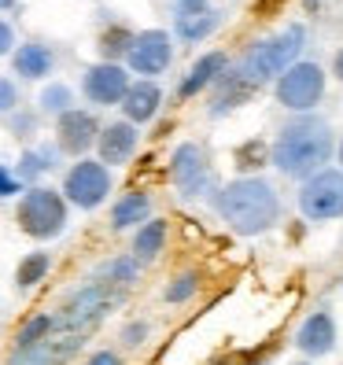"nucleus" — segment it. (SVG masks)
Instances as JSON below:
<instances>
[{
  "label": "nucleus",
  "instance_id": "obj_20",
  "mask_svg": "<svg viewBox=\"0 0 343 365\" xmlns=\"http://www.w3.org/2000/svg\"><path fill=\"white\" fill-rule=\"evenodd\" d=\"M148 218H152V196H148V192H140V188L122 192V196L111 203V229H115V232L140 229Z\"/></svg>",
  "mask_w": 343,
  "mask_h": 365
},
{
  "label": "nucleus",
  "instance_id": "obj_33",
  "mask_svg": "<svg viewBox=\"0 0 343 365\" xmlns=\"http://www.w3.org/2000/svg\"><path fill=\"white\" fill-rule=\"evenodd\" d=\"M34 122H37V115H11V133L15 137H30Z\"/></svg>",
  "mask_w": 343,
  "mask_h": 365
},
{
  "label": "nucleus",
  "instance_id": "obj_34",
  "mask_svg": "<svg viewBox=\"0 0 343 365\" xmlns=\"http://www.w3.org/2000/svg\"><path fill=\"white\" fill-rule=\"evenodd\" d=\"M85 365H122V358H118V351H93L89 358H85Z\"/></svg>",
  "mask_w": 343,
  "mask_h": 365
},
{
  "label": "nucleus",
  "instance_id": "obj_3",
  "mask_svg": "<svg viewBox=\"0 0 343 365\" xmlns=\"http://www.w3.org/2000/svg\"><path fill=\"white\" fill-rule=\"evenodd\" d=\"M303 48H307V26L292 23L285 30H277L273 37H266V41H255V45L237 59L232 74H237L240 81H247L251 89H259V85L277 81L292 63L303 59Z\"/></svg>",
  "mask_w": 343,
  "mask_h": 365
},
{
  "label": "nucleus",
  "instance_id": "obj_9",
  "mask_svg": "<svg viewBox=\"0 0 343 365\" xmlns=\"http://www.w3.org/2000/svg\"><path fill=\"white\" fill-rule=\"evenodd\" d=\"M170 63H174V34L152 26L133 34V45L126 52L122 67L130 74H144L148 81H155V74L170 71Z\"/></svg>",
  "mask_w": 343,
  "mask_h": 365
},
{
  "label": "nucleus",
  "instance_id": "obj_35",
  "mask_svg": "<svg viewBox=\"0 0 343 365\" xmlns=\"http://www.w3.org/2000/svg\"><path fill=\"white\" fill-rule=\"evenodd\" d=\"M332 74H336V78L343 81V48H339V52L332 56Z\"/></svg>",
  "mask_w": 343,
  "mask_h": 365
},
{
  "label": "nucleus",
  "instance_id": "obj_6",
  "mask_svg": "<svg viewBox=\"0 0 343 365\" xmlns=\"http://www.w3.org/2000/svg\"><path fill=\"white\" fill-rule=\"evenodd\" d=\"M325 85H329V78L314 59H299L273 81V93H277V103H281L285 111L310 115L321 103V96H325Z\"/></svg>",
  "mask_w": 343,
  "mask_h": 365
},
{
  "label": "nucleus",
  "instance_id": "obj_37",
  "mask_svg": "<svg viewBox=\"0 0 343 365\" xmlns=\"http://www.w3.org/2000/svg\"><path fill=\"white\" fill-rule=\"evenodd\" d=\"M336 159H339V166H336V170H343V140L336 144Z\"/></svg>",
  "mask_w": 343,
  "mask_h": 365
},
{
  "label": "nucleus",
  "instance_id": "obj_10",
  "mask_svg": "<svg viewBox=\"0 0 343 365\" xmlns=\"http://www.w3.org/2000/svg\"><path fill=\"white\" fill-rule=\"evenodd\" d=\"M96 137H100V118L85 107H71L56 118V148L59 155H74V159H85L89 148H96Z\"/></svg>",
  "mask_w": 343,
  "mask_h": 365
},
{
  "label": "nucleus",
  "instance_id": "obj_7",
  "mask_svg": "<svg viewBox=\"0 0 343 365\" xmlns=\"http://www.w3.org/2000/svg\"><path fill=\"white\" fill-rule=\"evenodd\" d=\"M299 210L307 222H336L343 218V170H317L299 181Z\"/></svg>",
  "mask_w": 343,
  "mask_h": 365
},
{
  "label": "nucleus",
  "instance_id": "obj_38",
  "mask_svg": "<svg viewBox=\"0 0 343 365\" xmlns=\"http://www.w3.org/2000/svg\"><path fill=\"white\" fill-rule=\"evenodd\" d=\"M295 365H310V361H295Z\"/></svg>",
  "mask_w": 343,
  "mask_h": 365
},
{
  "label": "nucleus",
  "instance_id": "obj_15",
  "mask_svg": "<svg viewBox=\"0 0 343 365\" xmlns=\"http://www.w3.org/2000/svg\"><path fill=\"white\" fill-rule=\"evenodd\" d=\"M11 71L23 81H45L56 71V52L45 41H23L11 52Z\"/></svg>",
  "mask_w": 343,
  "mask_h": 365
},
{
  "label": "nucleus",
  "instance_id": "obj_21",
  "mask_svg": "<svg viewBox=\"0 0 343 365\" xmlns=\"http://www.w3.org/2000/svg\"><path fill=\"white\" fill-rule=\"evenodd\" d=\"M222 23H225V15H222L218 8H207V11L192 15V19H178V23H174V34L185 41V45H200V41H207Z\"/></svg>",
  "mask_w": 343,
  "mask_h": 365
},
{
  "label": "nucleus",
  "instance_id": "obj_32",
  "mask_svg": "<svg viewBox=\"0 0 343 365\" xmlns=\"http://www.w3.org/2000/svg\"><path fill=\"white\" fill-rule=\"evenodd\" d=\"M0 196H23V185L11 178L8 166H0Z\"/></svg>",
  "mask_w": 343,
  "mask_h": 365
},
{
  "label": "nucleus",
  "instance_id": "obj_13",
  "mask_svg": "<svg viewBox=\"0 0 343 365\" xmlns=\"http://www.w3.org/2000/svg\"><path fill=\"white\" fill-rule=\"evenodd\" d=\"M137 148H140V130L133 122H107L100 125V137H96V159L111 170V166H126L133 155H137Z\"/></svg>",
  "mask_w": 343,
  "mask_h": 365
},
{
  "label": "nucleus",
  "instance_id": "obj_27",
  "mask_svg": "<svg viewBox=\"0 0 343 365\" xmlns=\"http://www.w3.org/2000/svg\"><path fill=\"white\" fill-rule=\"evenodd\" d=\"M196 292H200V273L185 269V273H178L174 281L163 288V299L170 307H181V303H188V299H196Z\"/></svg>",
  "mask_w": 343,
  "mask_h": 365
},
{
  "label": "nucleus",
  "instance_id": "obj_39",
  "mask_svg": "<svg viewBox=\"0 0 343 365\" xmlns=\"http://www.w3.org/2000/svg\"><path fill=\"white\" fill-rule=\"evenodd\" d=\"M255 365H262V361H255Z\"/></svg>",
  "mask_w": 343,
  "mask_h": 365
},
{
  "label": "nucleus",
  "instance_id": "obj_23",
  "mask_svg": "<svg viewBox=\"0 0 343 365\" xmlns=\"http://www.w3.org/2000/svg\"><path fill=\"white\" fill-rule=\"evenodd\" d=\"M52 329H56V317H52V314H34V317H26L23 325H19V332H15V354L34 351V347H41V343H48Z\"/></svg>",
  "mask_w": 343,
  "mask_h": 365
},
{
  "label": "nucleus",
  "instance_id": "obj_36",
  "mask_svg": "<svg viewBox=\"0 0 343 365\" xmlns=\"http://www.w3.org/2000/svg\"><path fill=\"white\" fill-rule=\"evenodd\" d=\"M15 4H19V0H0V11H11Z\"/></svg>",
  "mask_w": 343,
  "mask_h": 365
},
{
  "label": "nucleus",
  "instance_id": "obj_18",
  "mask_svg": "<svg viewBox=\"0 0 343 365\" xmlns=\"http://www.w3.org/2000/svg\"><path fill=\"white\" fill-rule=\"evenodd\" d=\"M166 236H170V222H166V218H148L140 229H133L130 259H133L137 266H152L159 255L166 251Z\"/></svg>",
  "mask_w": 343,
  "mask_h": 365
},
{
  "label": "nucleus",
  "instance_id": "obj_14",
  "mask_svg": "<svg viewBox=\"0 0 343 365\" xmlns=\"http://www.w3.org/2000/svg\"><path fill=\"white\" fill-rule=\"evenodd\" d=\"M336 339H339L336 317H332L329 310L307 314L303 325L295 329V347L303 351L307 358H325V354H332V351H336Z\"/></svg>",
  "mask_w": 343,
  "mask_h": 365
},
{
  "label": "nucleus",
  "instance_id": "obj_22",
  "mask_svg": "<svg viewBox=\"0 0 343 365\" xmlns=\"http://www.w3.org/2000/svg\"><path fill=\"white\" fill-rule=\"evenodd\" d=\"M137 277H140V266L130 259V255H118V259H107V262L96 269L93 281L103 284V288H130Z\"/></svg>",
  "mask_w": 343,
  "mask_h": 365
},
{
  "label": "nucleus",
  "instance_id": "obj_31",
  "mask_svg": "<svg viewBox=\"0 0 343 365\" xmlns=\"http://www.w3.org/2000/svg\"><path fill=\"white\" fill-rule=\"evenodd\" d=\"M15 45H19V41H15V26L8 23V19H0V59L11 56Z\"/></svg>",
  "mask_w": 343,
  "mask_h": 365
},
{
  "label": "nucleus",
  "instance_id": "obj_8",
  "mask_svg": "<svg viewBox=\"0 0 343 365\" xmlns=\"http://www.w3.org/2000/svg\"><path fill=\"white\" fill-rule=\"evenodd\" d=\"M170 181H174L181 200H200L214 192V174H210L207 152L200 144L185 140L174 148V155H170Z\"/></svg>",
  "mask_w": 343,
  "mask_h": 365
},
{
  "label": "nucleus",
  "instance_id": "obj_19",
  "mask_svg": "<svg viewBox=\"0 0 343 365\" xmlns=\"http://www.w3.org/2000/svg\"><path fill=\"white\" fill-rule=\"evenodd\" d=\"M56 166H59V148H56V144H34V148H26V152L19 155L11 178L23 185V188H30V185H37L41 178H45V174H52Z\"/></svg>",
  "mask_w": 343,
  "mask_h": 365
},
{
  "label": "nucleus",
  "instance_id": "obj_12",
  "mask_svg": "<svg viewBox=\"0 0 343 365\" xmlns=\"http://www.w3.org/2000/svg\"><path fill=\"white\" fill-rule=\"evenodd\" d=\"M107 307H111V292L93 281V284H85L78 295H71V303L63 307V314L56 317V325L71 329V332H85L107 314Z\"/></svg>",
  "mask_w": 343,
  "mask_h": 365
},
{
  "label": "nucleus",
  "instance_id": "obj_26",
  "mask_svg": "<svg viewBox=\"0 0 343 365\" xmlns=\"http://www.w3.org/2000/svg\"><path fill=\"white\" fill-rule=\"evenodd\" d=\"M71 107H74V89L67 81H48L45 89L37 93V111L41 115H56L59 118L63 111H71Z\"/></svg>",
  "mask_w": 343,
  "mask_h": 365
},
{
  "label": "nucleus",
  "instance_id": "obj_17",
  "mask_svg": "<svg viewBox=\"0 0 343 365\" xmlns=\"http://www.w3.org/2000/svg\"><path fill=\"white\" fill-rule=\"evenodd\" d=\"M229 67H232V63H229V56H225V52H203V56L188 67V74L181 78L178 96H181V100L200 96V93H203V89H210V85L218 81Z\"/></svg>",
  "mask_w": 343,
  "mask_h": 365
},
{
  "label": "nucleus",
  "instance_id": "obj_1",
  "mask_svg": "<svg viewBox=\"0 0 343 365\" xmlns=\"http://www.w3.org/2000/svg\"><path fill=\"white\" fill-rule=\"evenodd\" d=\"M332 152H336L332 125L317 115H295L277 133L270 148V163L277 166V174H285L292 181H307L310 174L325 170Z\"/></svg>",
  "mask_w": 343,
  "mask_h": 365
},
{
  "label": "nucleus",
  "instance_id": "obj_16",
  "mask_svg": "<svg viewBox=\"0 0 343 365\" xmlns=\"http://www.w3.org/2000/svg\"><path fill=\"white\" fill-rule=\"evenodd\" d=\"M122 118L126 122H133V125H144V122H152L155 115H159V107H163V89L155 81H148V78H140V81H130V89H126V96H122Z\"/></svg>",
  "mask_w": 343,
  "mask_h": 365
},
{
  "label": "nucleus",
  "instance_id": "obj_5",
  "mask_svg": "<svg viewBox=\"0 0 343 365\" xmlns=\"http://www.w3.org/2000/svg\"><path fill=\"white\" fill-rule=\"evenodd\" d=\"M115 192V178L111 170H107L100 159H78L67 166V174H63V188L59 196L67 200V207H78V210H96L107 203V196Z\"/></svg>",
  "mask_w": 343,
  "mask_h": 365
},
{
  "label": "nucleus",
  "instance_id": "obj_30",
  "mask_svg": "<svg viewBox=\"0 0 343 365\" xmlns=\"http://www.w3.org/2000/svg\"><path fill=\"white\" fill-rule=\"evenodd\" d=\"M210 8V0H174V23L178 19H192V15H200Z\"/></svg>",
  "mask_w": 343,
  "mask_h": 365
},
{
  "label": "nucleus",
  "instance_id": "obj_2",
  "mask_svg": "<svg viewBox=\"0 0 343 365\" xmlns=\"http://www.w3.org/2000/svg\"><path fill=\"white\" fill-rule=\"evenodd\" d=\"M210 207L240 236H262L281 222V196L262 178H237L225 188L210 192Z\"/></svg>",
  "mask_w": 343,
  "mask_h": 365
},
{
  "label": "nucleus",
  "instance_id": "obj_24",
  "mask_svg": "<svg viewBox=\"0 0 343 365\" xmlns=\"http://www.w3.org/2000/svg\"><path fill=\"white\" fill-rule=\"evenodd\" d=\"M48 269H52V255H48V251H30V255H23V259H19V266H15V288L26 292V288L41 284V281L48 277Z\"/></svg>",
  "mask_w": 343,
  "mask_h": 365
},
{
  "label": "nucleus",
  "instance_id": "obj_29",
  "mask_svg": "<svg viewBox=\"0 0 343 365\" xmlns=\"http://www.w3.org/2000/svg\"><path fill=\"white\" fill-rule=\"evenodd\" d=\"M144 339H148V321H130L122 329V347H140Z\"/></svg>",
  "mask_w": 343,
  "mask_h": 365
},
{
  "label": "nucleus",
  "instance_id": "obj_11",
  "mask_svg": "<svg viewBox=\"0 0 343 365\" xmlns=\"http://www.w3.org/2000/svg\"><path fill=\"white\" fill-rule=\"evenodd\" d=\"M130 71L122 67V63H93L89 71H85L81 78V93L85 100H89L93 107H118L126 89H130Z\"/></svg>",
  "mask_w": 343,
  "mask_h": 365
},
{
  "label": "nucleus",
  "instance_id": "obj_4",
  "mask_svg": "<svg viewBox=\"0 0 343 365\" xmlns=\"http://www.w3.org/2000/svg\"><path fill=\"white\" fill-rule=\"evenodd\" d=\"M15 222L30 240L48 244V240H56V236H63V229H67L71 207L59 196V188L30 185V188H23V196H19V203H15Z\"/></svg>",
  "mask_w": 343,
  "mask_h": 365
},
{
  "label": "nucleus",
  "instance_id": "obj_25",
  "mask_svg": "<svg viewBox=\"0 0 343 365\" xmlns=\"http://www.w3.org/2000/svg\"><path fill=\"white\" fill-rule=\"evenodd\" d=\"M130 45H133V30H130V26H118V23L107 26V30L100 34V41H96L103 63H122L126 52H130Z\"/></svg>",
  "mask_w": 343,
  "mask_h": 365
},
{
  "label": "nucleus",
  "instance_id": "obj_28",
  "mask_svg": "<svg viewBox=\"0 0 343 365\" xmlns=\"http://www.w3.org/2000/svg\"><path fill=\"white\" fill-rule=\"evenodd\" d=\"M15 111H19V85L0 74V115H15Z\"/></svg>",
  "mask_w": 343,
  "mask_h": 365
}]
</instances>
